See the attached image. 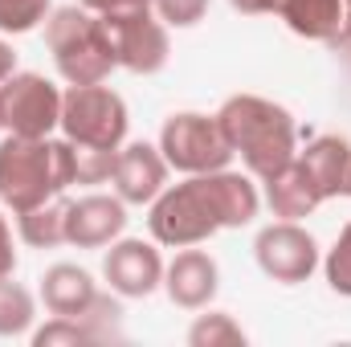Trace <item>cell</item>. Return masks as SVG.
Wrapping results in <instances>:
<instances>
[{
  "label": "cell",
  "instance_id": "21",
  "mask_svg": "<svg viewBox=\"0 0 351 347\" xmlns=\"http://www.w3.org/2000/svg\"><path fill=\"white\" fill-rule=\"evenodd\" d=\"M114 160L119 147H90V143H74V184H102L114 176Z\"/></svg>",
  "mask_w": 351,
  "mask_h": 347
},
{
  "label": "cell",
  "instance_id": "32",
  "mask_svg": "<svg viewBox=\"0 0 351 347\" xmlns=\"http://www.w3.org/2000/svg\"><path fill=\"white\" fill-rule=\"evenodd\" d=\"M348 4H351V0H348Z\"/></svg>",
  "mask_w": 351,
  "mask_h": 347
},
{
  "label": "cell",
  "instance_id": "2",
  "mask_svg": "<svg viewBox=\"0 0 351 347\" xmlns=\"http://www.w3.org/2000/svg\"><path fill=\"white\" fill-rule=\"evenodd\" d=\"M74 184V143L70 139H25L8 135L0 143V200L21 217Z\"/></svg>",
  "mask_w": 351,
  "mask_h": 347
},
{
  "label": "cell",
  "instance_id": "15",
  "mask_svg": "<svg viewBox=\"0 0 351 347\" xmlns=\"http://www.w3.org/2000/svg\"><path fill=\"white\" fill-rule=\"evenodd\" d=\"M265 200H269V208L282 221H298V217H306V213L319 208L323 192L311 180V172L302 168V160H290L286 168H278V172L265 180Z\"/></svg>",
  "mask_w": 351,
  "mask_h": 347
},
{
  "label": "cell",
  "instance_id": "31",
  "mask_svg": "<svg viewBox=\"0 0 351 347\" xmlns=\"http://www.w3.org/2000/svg\"><path fill=\"white\" fill-rule=\"evenodd\" d=\"M0 127H4V123H0Z\"/></svg>",
  "mask_w": 351,
  "mask_h": 347
},
{
  "label": "cell",
  "instance_id": "25",
  "mask_svg": "<svg viewBox=\"0 0 351 347\" xmlns=\"http://www.w3.org/2000/svg\"><path fill=\"white\" fill-rule=\"evenodd\" d=\"M156 4V12L176 25V29H188V25H196L204 12H208V0H152Z\"/></svg>",
  "mask_w": 351,
  "mask_h": 347
},
{
  "label": "cell",
  "instance_id": "24",
  "mask_svg": "<svg viewBox=\"0 0 351 347\" xmlns=\"http://www.w3.org/2000/svg\"><path fill=\"white\" fill-rule=\"evenodd\" d=\"M327 282H331L335 294H348L351 298V221L343 225L335 250L327 254Z\"/></svg>",
  "mask_w": 351,
  "mask_h": 347
},
{
  "label": "cell",
  "instance_id": "28",
  "mask_svg": "<svg viewBox=\"0 0 351 347\" xmlns=\"http://www.w3.org/2000/svg\"><path fill=\"white\" fill-rule=\"evenodd\" d=\"M12 70H16V53H12V45H8V41H0V82H8V78H12Z\"/></svg>",
  "mask_w": 351,
  "mask_h": 347
},
{
  "label": "cell",
  "instance_id": "3",
  "mask_svg": "<svg viewBox=\"0 0 351 347\" xmlns=\"http://www.w3.org/2000/svg\"><path fill=\"white\" fill-rule=\"evenodd\" d=\"M217 123L233 147V156L245 160L254 176H269L294 160V119L286 106L258 98V94H237L217 110Z\"/></svg>",
  "mask_w": 351,
  "mask_h": 347
},
{
  "label": "cell",
  "instance_id": "9",
  "mask_svg": "<svg viewBox=\"0 0 351 347\" xmlns=\"http://www.w3.org/2000/svg\"><path fill=\"white\" fill-rule=\"evenodd\" d=\"M254 254H258V265H262L265 278L286 282V286L306 282V278L315 274V265H319V246H315V237H311L306 229H298L294 221H278V225L262 229Z\"/></svg>",
  "mask_w": 351,
  "mask_h": 347
},
{
  "label": "cell",
  "instance_id": "1",
  "mask_svg": "<svg viewBox=\"0 0 351 347\" xmlns=\"http://www.w3.org/2000/svg\"><path fill=\"white\" fill-rule=\"evenodd\" d=\"M258 188L250 176H237L229 168L192 176L176 188H164L152 200V237L164 246H200L221 229H241L258 217Z\"/></svg>",
  "mask_w": 351,
  "mask_h": 347
},
{
  "label": "cell",
  "instance_id": "10",
  "mask_svg": "<svg viewBox=\"0 0 351 347\" xmlns=\"http://www.w3.org/2000/svg\"><path fill=\"white\" fill-rule=\"evenodd\" d=\"M127 229L123 196H82L66 208V241L78 250H102Z\"/></svg>",
  "mask_w": 351,
  "mask_h": 347
},
{
  "label": "cell",
  "instance_id": "11",
  "mask_svg": "<svg viewBox=\"0 0 351 347\" xmlns=\"http://www.w3.org/2000/svg\"><path fill=\"white\" fill-rule=\"evenodd\" d=\"M102 274L114 294L147 298L164 282V261L156 254V246H147V241H119V246H110V254L102 261Z\"/></svg>",
  "mask_w": 351,
  "mask_h": 347
},
{
  "label": "cell",
  "instance_id": "14",
  "mask_svg": "<svg viewBox=\"0 0 351 347\" xmlns=\"http://www.w3.org/2000/svg\"><path fill=\"white\" fill-rule=\"evenodd\" d=\"M41 298L49 307V315H62V319H82L90 307L98 302V286L86 270L70 265V261H58L45 270L41 278Z\"/></svg>",
  "mask_w": 351,
  "mask_h": 347
},
{
  "label": "cell",
  "instance_id": "19",
  "mask_svg": "<svg viewBox=\"0 0 351 347\" xmlns=\"http://www.w3.org/2000/svg\"><path fill=\"white\" fill-rule=\"evenodd\" d=\"M33 323V294L12 282V274L0 278V335H21Z\"/></svg>",
  "mask_w": 351,
  "mask_h": 347
},
{
  "label": "cell",
  "instance_id": "22",
  "mask_svg": "<svg viewBox=\"0 0 351 347\" xmlns=\"http://www.w3.org/2000/svg\"><path fill=\"white\" fill-rule=\"evenodd\" d=\"M49 0H0V33H29L45 21Z\"/></svg>",
  "mask_w": 351,
  "mask_h": 347
},
{
  "label": "cell",
  "instance_id": "6",
  "mask_svg": "<svg viewBox=\"0 0 351 347\" xmlns=\"http://www.w3.org/2000/svg\"><path fill=\"white\" fill-rule=\"evenodd\" d=\"M62 131L70 143L119 147L127 135V102L102 82L74 86L70 94H62Z\"/></svg>",
  "mask_w": 351,
  "mask_h": 347
},
{
  "label": "cell",
  "instance_id": "8",
  "mask_svg": "<svg viewBox=\"0 0 351 347\" xmlns=\"http://www.w3.org/2000/svg\"><path fill=\"white\" fill-rule=\"evenodd\" d=\"M106 33L114 45V62L131 74H156L168 66V29L152 16V8L106 12Z\"/></svg>",
  "mask_w": 351,
  "mask_h": 347
},
{
  "label": "cell",
  "instance_id": "5",
  "mask_svg": "<svg viewBox=\"0 0 351 347\" xmlns=\"http://www.w3.org/2000/svg\"><path fill=\"white\" fill-rule=\"evenodd\" d=\"M160 152L168 160V168L176 172H188V176H204V172H221L229 168L233 160V147L217 123V115H172L160 131Z\"/></svg>",
  "mask_w": 351,
  "mask_h": 347
},
{
  "label": "cell",
  "instance_id": "27",
  "mask_svg": "<svg viewBox=\"0 0 351 347\" xmlns=\"http://www.w3.org/2000/svg\"><path fill=\"white\" fill-rule=\"evenodd\" d=\"M16 270V250H12V229H8V221L0 217V278L4 274H12Z\"/></svg>",
  "mask_w": 351,
  "mask_h": 347
},
{
  "label": "cell",
  "instance_id": "23",
  "mask_svg": "<svg viewBox=\"0 0 351 347\" xmlns=\"http://www.w3.org/2000/svg\"><path fill=\"white\" fill-rule=\"evenodd\" d=\"M33 344L53 347V344H98V339H94V331H90L82 319H62V315H53V323L41 327V331L33 335Z\"/></svg>",
  "mask_w": 351,
  "mask_h": 347
},
{
  "label": "cell",
  "instance_id": "26",
  "mask_svg": "<svg viewBox=\"0 0 351 347\" xmlns=\"http://www.w3.org/2000/svg\"><path fill=\"white\" fill-rule=\"evenodd\" d=\"M82 8L106 16V12H131V8H152V0H78Z\"/></svg>",
  "mask_w": 351,
  "mask_h": 347
},
{
  "label": "cell",
  "instance_id": "16",
  "mask_svg": "<svg viewBox=\"0 0 351 347\" xmlns=\"http://www.w3.org/2000/svg\"><path fill=\"white\" fill-rule=\"evenodd\" d=\"M302 168L319 184L323 200L327 196H351V143L339 135H319L302 152Z\"/></svg>",
  "mask_w": 351,
  "mask_h": 347
},
{
  "label": "cell",
  "instance_id": "18",
  "mask_svg": "<svg viewBox=\"0 0 351 347\" xmlns=\"http://www.w3.org/2000/svg\"><path fill=\"white\" fill-rule=\"evenodd\" d=\"M66 208H70V200H58V196H53V200H45V204L21 213V237H25L29 246H37V250L62 246V241H66Z\"/></svg>",
  "mask_w": 351,
  "mask_h": 347
},
{
  "label": "cell",
  "instance_id": "13",
  "mask_svg": "<svg viewBox=\"0 0 351 347\" xmlns=\"http://www.w3.org/2000/svg\"><path fill=\"white\" fill-rule=\"evenodd\" d=\"M168 282V298H172L176 307H184V311H200V307H208L213 302V294H217V261L208 258L204 250H188L184 246V254H176V261L168 265V274H164Z\"/></svg>",
  "mask_w": 351,
  "mask_h": 347
},
{
  "label": "cell",
  "instance_id": "29",
  "mask_svg": "<svg viewBox=\"0 0 351 347\" xmlns=\"http://www.w3.org/2000/svg\"><path fill=\"white\" fill-rule=\"evenodd\" d=\"M331 45H335V49H343V58L351 62V12L343 16V25H339V33L331 37Z\"/></svg>",
  "mask_w": 351,
  "mask_h": 347
},
{
  "label": "cell",
  "instance_id": "12",
  "mask_svg": "<svg viewBox=\"0 0 351 347\" xmlns=\"http://www.w3.org/2000/svg\"><path fill=\"white\" fill-rule=\"evenodd\" d=\"M114 188L123 196V204H152L160 192H164V180H168V160L160 147L152 143H131V147H119V160H114Z\"/></svg>",
  "mask_w": 351,
  "mask_h": 347
},
{
  "label": "cell",
  "instance_id": "17",
  "mask_svg": "<svg viewBox=\"0 0 351 347\" xmlns=\"http://www.w3.org/2000/svg\"><path fill=\"white\" fill-rule=\"evenodd\" d=\"M282 21L311 41H331L343 25V0H278Z\"/></svg>",
  "mask_w": 351,
  "mask_h": 347
},
{
  "label": "cell",
  "instance_id": "7",
  "mask_svg": "<svg viewBox=\"0 0 351 347\" xmlns=\"http://www.w3.org/2000/svg\"><path fill=\"white\" fill-rule=\"evenodd\" d=\"M0 123L8 135L45 139L53 127H62V94L41 74H12L0 82Z\"/></svg>",
  "mask_w": 351,
  "mask_h": 347
},
{
  "label": "cell",
  "instance_id": "20",
  "mask_svg": "<svg viewBox=\"0 0 351 347\" xmlns=\"http://www.w3.org/2000/svg\"><path fill=\"white\" fill-rule=\"evenodd\" d=\"M188 344L192 347H237L245 344V331L225 315V311H213V315H200L188 331Z\"/></svg>",
  "mask_w": 351,
  "mask_h": 347
},
{
  "label": "cell",
  "instance_id": "4",
  "mask_svg": "<svg viewBox=\"0 0 351 347\" xmlns=\"http://www.w3.org/2000/svg\"><path fill=\"white\" fill-rule=\"evenodd\" d=\"M45 45H49V53H53V62H58V70H62V78L70 86H94L119 66L106 21L98 12L82 8V4L58 8L49 16Z\"/></svg>",
  "mask_w": 351,
  "mask_h": 347
},
{
  "label": "cell",
  "instance_id": "30",
  "mask_svg": "<svg viewBox=\"0 0 351 347\" xmlns=\"http://www.w3.org/2000/svg\"><path fill=\"white\" fill-rule=\"evenodd\" d=\"M229 4L241 12H274L278 8V0H229Z\"/></svg>",
  "mask_w": 351,
  "mask_h": 347
}]
</instances>
